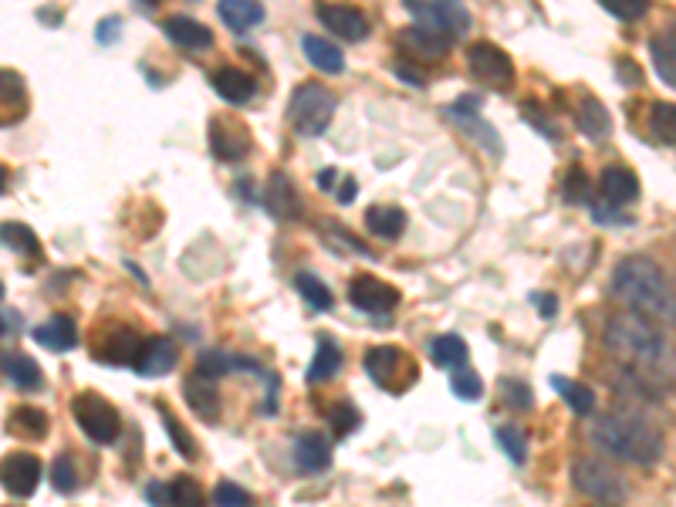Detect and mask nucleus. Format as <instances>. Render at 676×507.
<instances>
[{"label": "nucleus", "instance_id": "nucleus-40", "mask_svg": "<svg viewBox=\"0 0 676 507\" xmlns=\"http://www.w3.org/2000/svg\"><path fill=\"white\" fill-rule=\"evenodd\" d=\"M494 437H497V447H501L514 464H524V457H528V440H524V433L518 426H497Z\"/></svg>", "mask_w": 676, "mask_h": 507}, {"label": "nucleus", "instance_id": "nucleus-49", "mask_svg": "<svg viewBox=\"0 0 676 507\" xmlns=\"http://www.w3.org/2000/svg\"><path fill=\"white\" fill-rule=\"evenodd\" d=\"M504 396L511 399V406H518V409H528L531 406V393H528V386L524 382H518V379H511L504 386Z\"/></svg>", "mask_w": 676, "mask_h": 507}, {"label": "nucleus", "instance_id": "nucleus-7", "mask_svg": "<svg viewBox=\"0 0 676 507\" xmlns=\"http://www.w3.org/2000/svg\"><path fill=\"white\" fill-rule=\"evenodd\" d=\"M366 372L372 376V382H379L382 389L389 393H403V389L413 386L416 369L409 362V355L396 345H376V349L366 352Z\"/></svg>", "mask_w": 676, "mask_h": 507}, {"label": "nucleus", "instance_id": "nucleus-53", "mask_svg": "<svg viewBox=\"0 0 676 507\" xmlns=\"http://www.w3.org/2000/svg\"><path fill=\"white\" fill-rule=\"evenodd\" d=\"M619 78H622V82H629V85H639V82H643V75H639V68L633 65V61H626V58L619 61Z\"/></svg>", "mask_w": 676, "mask_h": 507}, {"label": "nucleus", "instance_id": "nucleus-31", "mask_svg": "<svg viewBox=\"0 0 676 507\" xmlns=\"http://www.w3.org/2000/svg\"><path fill=\"white\" fill-rule=\"evenodd\" d=\"M551 386H555L558 396L572 406L575 416H592L595 413V393L589 386H582V382H575V379H565V376H551Z\"/></svg>", "mask_w": 676, "mask_h": 507}, {"label": "nucleus", "instance_id": "nucleus-29", "mask_svg": "<svg viewBox=\"0 0 676 507\" xmlns=\"http://www.w3.org/2000/svg\"><path fill=\"white\" fill-rule=\"evenodd\" d=\"M338 369H342V349L328 335H318V352L311 359L308 382H328Z\"/></svg>", "mask_w": 676, "mask_h": 507}, {"label": "nucleus", "instance_id": "nucleus-50", "mask_svg": "<svg viewBox=\"0 0 676 507\" xmlns=\"http://www.w3.org/2000/svg\"><path fill=\"white\" fill-rule=\"evenodd\" d=\"M119 31H122V21L119 17H109V21H102L99 28H95V38H99L102 44H112Z\"/></svg>", "mask_w": 676, "mask_h": 507}, {"label": "nucleus", "instance_id": "nucleus-54", "mask_svg": "<svg viewBox=\"0 0 676 507\" xmlns=\"http://www.w3.org/2000/svg\"><path fill=\"white\" fill-rule=\"evenodd\" d=\"M335 197H338V203H352L355 200V180H352V176H345L342 186H335Z\"/></svg>", "mask_w": 676, "mask_h": 507}, {"label": "nucleus", "instance_id": "nucleus-20", "mask_svg": "<svg viewBox=\"0 0 676 507\" xmlns=\"http://www.w3.org/2000/svg\"><path fill=\"white\" fill-rule=\"evenodd\" d=\"M268 207H271L274 217H281V220H301L305 207H301V197H298L295 183H291V176H284V173L271 176V183H268Z\"/></svg>", "mask_w": 676, "mask_h": 507}, {"label": "nucleus", "instance_id": "nucleus-34", "mask_svg": "<svg viewBox=\"0 0 676 507\" xmlns=\"http://www.w3.org/2000/svg\"><path fill=\"white\" fill-rule=\"evenodd\" d=\"M0 240L7 247H14V254H28V257H41V240L31 227L24 224H4L0 227Z\"/></svg>", "mask_w": 676, "mask_h": 507}, {"label": "nucleus", "instance_id": "nucleus-42", "mask_svg": "<svg viewBox=\"0 0 676 507\" xmlns=\"http://www.w3.org/2000/svg\"><path fill=\"white\" fill-rule=\"evenodd\" d=\"M51 484H55V491H58V494H71V491H75V487H78L75 460L65 457V453H61L55 464H51Z\"/></svg>", "mask_w": 676, "mask_h": 507}, {"label": "nucleus", "instance_id": "nucleus-12", "mask_svg": "<svg viewBox=\"0 0 676 507\" xmlns=\"http://www.w3.org/2000/svg\"><path fill=\"white\" fill-rule=\"evenodd\" d=\"M210 149L220 163H237L251 153V136H247L244 126L227 119H210Z\"/></svg>", "mask_w": 676, "mask_h": 507}, {"label": "nucleus", "instance_id": "nucleus-9", "mask_svg": "<svg viewBox=\"0 0 676 507\" xmlns=\"http://www.w3.org/2000/svg\"><path fill=\"white\" fill-rule=\"evenodd\" d=\"M477 105H480L477 99H460V102L447 105V112H443V115H447V119H450L460 132H464V136L474 139V146H480L487 156H494V159H497V156L504 153V149H501V136H497V132H494L491 122L480 119V115H477Z\"/></svg>", "mask_w": 676, "mask_h": 507}, {"label": "nucleus", "instance_id": "nucleus-18", "mask_svg": "<svg viewBox=\"0 0 676 507\" xmlns=\"http://www.w3.org/2000/svg\"><path fill=\"white\" fill-rule=\"evenodd\" d=\"M210 82H213V92H217L220 99L230 102V105L251 102L254 92H257L254 78L247 75V71H240V68H220V71H213Z\"/></svg>", "mask_w": 676, "mask_h": 507}, {"label": "nucleus", "instance_id": "nucleus-59", "mask_svg": "<svg viewBox=\"0 0 676 507\" xmlns=\"http://www.w3.org/2000/svg\"><path fill=\"white\" fill-rule=\"evenodd\" d=\"M599 507H602V504H599Z\"/></svg>", "mask_w": 676, "mask_h": 507}, {"label": "nucleus", "instance_id": "nucleus-48", "mask_svg": "<svg viewBox=\"0 0 676 507\" xmlns=\"http://www.w3.org/2000/svg\"><path fill=\"white\" fill-rule=\"evenodd\" d=\"M521 112H524V122H531V126H535V129L541 132V136H548V139H558V129H555V126H548V122H545L548 115L541 112L535 102H531V105H524Z\"/></svg>", "mask_w": 676, "mask_h": 507}, {"label": "nucleus", "instance_id": "nucleus-38", "mask_svg": "<svg viewBox=\"0 0 676 507\" xmlns=\"http://www.w3.org/2000/svg\"><path fill=\"white\" fill-rule=\"evenodd\" d=\"M169 504L173 507H207L203 501V487L193 477H176L169 484Z\"/></svg>", "mask_w": 676, "mask_h": 507}, {"label": "nucleus", "instance_id": "nucleus-46", "mask_svg": "<svg viewBox=\"0 0 676 507\" xmlns=\"http://www.w3.org/2000/svg\"><path fill=\"white\" fill-rule=\"evenodd\" d=\"M197 369H200L203 379H217V376H224V372L234 369V355H227V352H203Z\"/></svg>", "mask_w": 676, "mask_h": 507}, {"label": "nucleus", "instance_id": "nucleus-14", "mask_svg": "<svg viewBox=\"0 0 676 507\" xmlns=\"http://www.w3.org/2000/svg\"><path fill=\"white\" fill-rule=\"evenodd\" d=\"M318 17H322V24L328 31L345 41H366V34H369V21L349 4H322L318 7Z\"/></svg>", "mask_w": 676, "mask_h": 507}, {"label": "nucleus", "instance_id": "nucleus-41", "mask_svg": "<svg viewBox=\"0 0 676 507\" xmlns=\"http://www.w3.org/2000/svg\"><path fill=\"white\" fill-rule=\"evenodd\" d=\"M163 426H166L169 440H173V450L180 453L183 460H197V443H193V437L186 433V426L176 423L173 416L166 413V409H163Z\"/></svg>", "mask_w": 676, "mask_h": 507}, {"label": "nucleus", "instance_id": "nucleus-17", "mask_svg": "<svg viewBox=\"0 0 676 507\" xmlns=\"http://www.w3.org/2000/svg\"><path fill=\"white\" fill-rule=\"evenodd\" d=\"M295 464L305 474H322V470L332 467V443H328L325 433H301L295 443Z\"/></svg>", "mask_w": 676, "mask_h": 507}, {"label": "nucleus", "instance_id": "nucleus-39", "mask_svg": "<svg viewBox=\"0 0 676 507\" xmlns=\"http://www.w3.org/2000/svg\"><path fill=\"white\" fill-rule=\"evenodd\" d=\"M450 389H453V396H457V399H467V403H474V399L484 396V382H480V376H477V372L470 369V366L453 369Z\"/></svg>", "mask_w": 676, "mask_h": 507}, {"label": "nucleus", "instance_id": "nucleus-33", "mask_svg": "<svg viewBox=\"0 0 676 507\" xmlns=\"http://www.w3.org/2000/svg\"><path fill=\"white\" fill-rule=\"evenodd\" d=\"M653 61L663 82L676 88V24L653 41Z\"/></svg>", "mask_w": 676, "mask_h": 507}, {"label": "nucleus", "instance_id": "nucleus-4", "mask_svg": "<svg viewBox=\"0 0 676 507\" xmlns=\"http://www.w3.org/2000/svg\"><path fill=\"white\" fill-rule=\"evenodd\" d=\"M572 484L585 497L599 501L602 507H622L629 497V484L622 480L619 470H612L606 460L599 457H582L572 464Z\"/></svg>", "mask_w": 676, "mask_h": 507}, {"label": "nucleus", "instance_id": "nucleus-11", "mask_svg": "<svg viewBox=\"0 0 676 507\" xmlns=\"http://www.w3.org/2000/svg\"><path fill=\"white\" fill-rule=\"evenodd\" d=\"M349 301L366 315H389L399 305V291L389 288L386 281L372 278V274H359L349 284Z\"/></svg>", "mask_w": 676, "mask_h": 507}, {"label": "nucleus", "instance_id": "nucleus-58", "mask_svg": "<svg viewBox=\"0 0 676 507\" xmlns=\"http://www.w3.org/2000/svg\"><path fill=\"white\" fill-rule=\"evenodd\" d=\"M0 298H4V288H0Z\"/></svg>", "mask_w": 676, "mask_h": 507}, {"label": "nucleus", "instance_id": "nucleus-24", "mask_svg": "<svg viewBox=\"0 0 676 507\" xmlns=\"http://www.w3.org/2000/svg\"><path fill=\"white\" fill-rule=\"evenodd\" d=\"M447 38H440V34L420 28V24H413V28H406L399 34V48L409 51L413 58H426V61H437L447 55Z\"/></svg>", "mask_w": 676, "mask_h": 507}, {"label": "nucleus", "instance_id": "nucleus-13", "mask_svg": "<svg viewBox=\"0 0 676 507\" xmlns=\"http://www.w3.org/2000/svg\"><path fill=\"white\" fill-rule=\"evenodd\" d=\"M176 359H180V352H176V342L166 335H156L149 338V342H142V352L136 359V369L139 376H149V379H159L166 376V372L176 369Z\"/></svg>", "mask_w": 676, "mask_h": 507}, {"label": "nucleus", "instance_id": "nucleus-19", "mask_svg": "<svg viewBox=\"0 0 676 507\" xmlns=\"http://www.w3.org/2000/svg\"><path fill=\"white\" fill-rule=\"evenodd\" d=\"M183 399H186V406H190L193 413L200 416V420L217 423V416H220V393H217V386H213L210 379H203V376L186 379L183 382Z\"/></svg>", "mask_w": 676, "mask_h": 507}, {"label": "nucleus", "instance_id": "nucleus-27", "mask_svg": "<svg viewBox=\"0 0 676 507\" xmlns=\"http://www.w3.org/2000/svg\"><path fill=\"white\" fill-rule=\"evenodd\" d=\"M217 11H220V21L237 34L251 31L264 21V7L257 4V0H220Z\"/></svg>", "mask_w": 676, "mask_h": 507}, {"label": "nucleus", "instance_id": "nucleus-28", "mask_svg": "<svg viewBox=\"0 0 676 507\" xmlns=\"http://www.w3.org/2000/svg\"><path fill=\"white\" fill-rule=\"evenodd\" d=\"M578 129H582V136L589 139H602L609 132V109L602 105L595 95H582V105H578Z\"/></svg>", "mask_w": 676, "mask_h": 507}, {"label": "nucleus", "instance_id": "nucleus-1", "mask_svg": "<svg viewBox=\"0 0 676 507\" xmlns=\"http://www.w3.org/2000/svg\"><path fill=\"white\" fill-rule=\"evenodd\" d=\"M606 349L633 372V379L649 386H670L676 379V349L663 335L660 322L626 308L606 325Z\"/></svg>", "mask_w": 676, "mask_h": 507}, {"label": "nucleus", "instance_id": "nucleus-52", "mask_svg": "<svg viewBox=\"0 0 676 507\" xmlns=\"http://www.w3.org/2000/svg\"><path fill=\"white\" fill-rule=\"evenodd\" d=\"M531 301H535V305H538L541 318H555V315H558V301H555V295H545V291H538V295H531Z\"/></svg>", "mask_w": 676, "mask_h": 507}, {"label": "nucleus", "instance_id": "nucleus-35", "mask_svg": "<svg viewBox=\"0 0 676 507\" xmlns=\"http://www.w3.org/2000/svg\"><path fill=\"white\" fill-rule=\"evenodd\" d=\"M649 129H653V136L666 142V146H676V105L656 102L653 109H649Z\"/></svg>", "mask_w": 676, "mask_h": 507}, {"label": "nucleus", "instance_id": "nucleus-5", "mask_svg": "<svg viewBox=\"0 0 676 507\" xmlns=\"http://www.w3.org/2000/svg\"><path fill=\"white\" fill-rule=\"evenodd\" d=\"M335 115V95L328 92L325 85L318 82H305L298 85V92L291 95L288 105V122L298 136H322Z\"/></svg>", "mask_w": 676, "mask_h": 507}, {"label": "nucleus", "instance_id": "nucleus-3", "mask_svg": "<svg viewBox=\"0 0 676 507\" xmlns=\"http://www.w3.org/2000/svg\"><path fill=\"white\" fill-rule=\"evenodd\" d=\"M592 440L595 447H602L609 457H619L626 464L653 467L663 457V433L646 420L643 413H619L595 416L592 423Z\"/></svg>", "mask_w": 676, "mask_h": 507}, {"label": "nucleus", "instance_id": "nucleus-16", "mask_svg": "<svg viewBox=\"0 0 676 507\" xmlns=\"http://www.w3.org/2000/svg\"><path fill=\"white\" fill-rule=\"evenodd\" d=\"M602 197H606L609 207H626V203H633L639 197V180L633 169L626 166H606L602 169Z\"/></svg>", "mask_w": 676, "mask_h": 507}, {"label": "nucleus", "instance_id": "nucleus-30", "mask_svg": "<svg viewBox=\"0 0 676 507\" xmlns=\"http://www.w3.org/2000/svg\"><path fill=\"white\" fill-rule=\"evenodd\" d=\"M4 372H7V379H11L17 389H21V393H38L41 382H44L38 362H31L28 355H7Z\"/></svg>", "mask_w": 676, "mask_h": 507}, {"label": "nucleus", "instance_id": "nucleus-23", "mask_svg": "<svg viewBox=\"0 0 676 507\" xmlns=\"http://www.w3.org/2000/svg\"><path fill=\"white\" fill-rule=\"evenodd\" d=\"M139 352H142V338L132 332V328L112 332L105 338V345H99V359L109 362V366H136Z\"/></svg>", "mask_w": 676, "mask_h": 507}, {"label": "nucleus", "instance_id": "nucleus-57", "mask_svg": "<svg viewBox=\"0 0 676 507\" xmlns=\"http://www.w3.org/2000/svg\"><path fill=\"white\" fill-rule=\"evenodd\" d=\"M4 328H7V322H4V318H0V335H4Z\"/></svg>", "mask_w": 676, "mask_h": 507}, {"label": "nucleus", "instance_id": "nucleus-51", "mask_svg": "<svg viewBox=\"0 0 676 507\" xmlns=\"http://www.w3.org/2000/svg\"><path fill=\"white\" fill-rule=\"evenodd\" d=\"M146 501L153 504V507L169 504V484H159V480H153V484L146 487Z\"/></svg>", "mask_w": 676, "mask_h": 507}, {"label": "nucleus", "instance_id": "nucleus-8", "mask_svg": "<svg viewBox=\"0 0 676 507\" xmlns=\"http://www.w3.org/2000/svg\"><path fill=\"white\" fill-rule=\"evenodd\" d=\"M467 68H470V75L487 88H511V82H514L511 55L487 41H477L467 48Z\"/></svg>", "mask_w": 676, "mask_h": 507}, {"label": "nucleus", "instance_id": "nucleus-56", "mask_svg": "<svg viewBox=\"0 0 676 507\" xmlns=\"http://www.w3.org/2000/svg\"><path fill=\"white\" fill-rule=\"evenodd\" d=\"M4 190H7V169L0 166V193H4Z\"/></svg>", "mask_w": 676, "mask_h": 507}, {"label": "nucleus", "instance_id": "nucleus-43", "mask_svg": "<svg viewBox=\"0 0 676 507\" xmlns=\"http://www.w3.org/2000/svg\"><path fill=\"white\" fill-rule=\"evenodd\" d=\"M213 504L217 507H251V494L244 491L234 480H220L217 487H213Z\"/></svg>", "mask_w": 676, "mask_h": 507}, {"label": "nucleus", "instance_id": "nucleus-36", "mask_svg": "<svg viewBox=\"0 0 676 507\" xmlns=\"http://www.w3.org/2000/svg\"><path fill=\"white\" fill-rule=\"evenodd\" d=\"M11 430L21 433V437H44L48 433V416L34 406H21L11 413Z\"/></svg>", "mask_w": 676, "mask_h": 507}, {"label": "nucleus", "instance_id": "nucleus-32", "mask_svg": "<svg viewBox=\"0 0 676 507\" xmlns=\"http://www.w3.org/2000/svg\"><path fill=\"white\" fill-rule=\"evenodd\" d=\"M430 355H433V362H437L440 369L453 372V369L467 366V342L460 335H440V338H433Z\"/></svg>", "mask_w": 676, "mask_h": 507}, {"label": "nucleus", "instance_id": "nucleus-10", "mask_svg": "<svg viewBox=\"0 0 676 507\" xmlns=\"http://www.w3.org/2000/svg\"><path fill=\"white\" fill-rule=\"evenodd\" d=\"M0 484L11 497H31L41 484V460L34 453H11L0 460Z\"/></svg>", "mask_w": 676, "mask_h": 507}, {"label": "nucleus", "instance_id": "nucleus-45", "mask_svg": "<svg viewBox=\"0 0 676 507\" xmlns=\"http://www.w3.org/2000/svg\"><path fill=\"white\" fill-rule=\"evenodd\" d=\"M606 11L616 17V21H639L649 11V0H599Z\"/></svg>", "mask_w": 676, "mask_h": 507}, {"label": "nucleus", "instance_id": "nucleus-26", "mask_svg": "<svg viewBox=\"0 0 676 507\" xmlns=\"http://www.w3.org/2000/svg\"><path fill=\"white\" fill-rule=\"evenodd\" d=\"M301 51H305V58L318 71H325V75H342V71H345V55L338 51V44H332L328 38L305 34V38H301Z\"/></svg>", "mask_w": 676, "mask_h": 507}, {"label": "nucleus", "instance_id": "nucleus-15", "mask_svg": "<svg viewBox=\"0 0 676 507\" xmlns=\"http://www.w3.org/2000/svg\"><path fill=\"white\" fill-rule=\"evenodd\" d=\"M24 109H28V85L17 71L0 68V126L21 122Z\"/></svg>", "mask_w": 676, "mask_h": 507}, {"label": "nucleus", "instance_id": "nucleus-25", "mask_svg": "<svg viewBox=\"0 0 676 507\" xmlns=\"http://www.w3.org/2000/svg\"><path fill=\"white\" fill-rule=\"evenodd\" d=\"M366 227L379 240H399L406 230V213L393 207V203H376V207L366 210Z\"/></svg>", "mask_w": 676, "mask_h": 507}, {"label": "nucleus", "instance_id": "nucleus-55", "mask_svg": "<svg viewBox=\"0 0 676 507\" xmlns=\"http://www.w3.org/2000/svg\"><path fill=\"white\" fill-rule=\"evenodd\" d=\"M335 180H338V169H322V176H318V186H322V190H332Z\"/></svg>", "mask_w": 676, "mask_h": 507}, {"label": "nucleus", "instance_id": "nucleus-6", "mask_svg": "<svg viewBox=\"0 0 676 507\" xmlns=\"http://www.w3.org/2000/svg\"><path fill=\"white\" fill-rule=\"evenodd\" d=\"M71 416L75 423L82 426V433L92 443H115L119 440V413L109 399L95 396V393H82L71 399Z\"/></svg>", "mask_w": 676, "mask_h": 507}, {"label": "nucleus", "instance_id": "nucleus-37", "mask_svg": "<svg viewBox=\"0 0 676 507\" xmlns=\"http://www.w3.org/2000/svg\"><path fill=\"white\" fill-rule=\"evenodd\" d=\"M295 288H298V295L305 298L315 311H328V308H332V291H328L325 284L315 278V274H298Z\"/></svg>", "mask_w": 676, "mask_h": 507}, {"label": "nucleus", "instance_id": "nucleus-22", "mask_svg": "<svg viewBox=\"0 0 676 507\" xmlns=\"http://www.w3.org/2000/svg\"><path fill=\"white\" fill-rule=\"evenodd\" d=\"M34 342H38L41 349H48V352H68V349H75V345H78V328H75L71 318L55 315V318H48L44 325L34 328Z\"/></svg>", "mask_w": 676, "mask_h": 507}, {"label": "nucleus", "instance_id": "nucleus-47", "mask_svg": "<svg viewBox=\"0 0 676 507\" xmlns=\"http://www.w3.org/2000/svg\"><path fill=\"white\" fill-rule=\"evenodd\" d=\"M355 426H359V409H355V406L342 403V406L332 409V430H335V437H349Z\"/></svg>", "mask_w": 676, "mask_h": 507}, {"label": "nucleus", "instance_id": "nucleus-2", "mask_svg": "<svg viewBox=\"0 0 676 507\" xmlns=\"http://www.w3.org/2000/svg\"><path fill=\"white\" fill-rule=\"evenodd\" d=\"M612 295L626 308H633L660 325L676 322V291L666 281L660 264L649 261V257L636 254L616 264V271H612Z\"/></svg>", "mask_w": 676, "mask_h": 507}, {"label": "nucleus", "instance_id": "nucleus-21", "mask_svg": "<svg viewBox=\"0 0 676 507\" xmlns=\"http://www.w3.org/2000/svg\"><path fill=\"white\" fill-rule=\"evenodd\" d=\"M166 38L173 44H180V48L186 51H207L213 44V34L207 24L193 21V17H169V21L163 24Z\"/></svg>", "mask_w": 676, "mask_h": 507}, {"label": "nucleus", "instance_id": "nucleus-44", "mask_svg": "<svg viewBox=\"0 0 676 507\" xmlns=\"http://www.w3.org/2000/svg\"><path fill=\"white\" fill-rule=\"evenodd\" d=\"M562 193L568 203H592V183L589 176H585V169H572V173L565 176Z\"/></svg>", "mask_w": 676, "mask_h": 507}]
</instances>
